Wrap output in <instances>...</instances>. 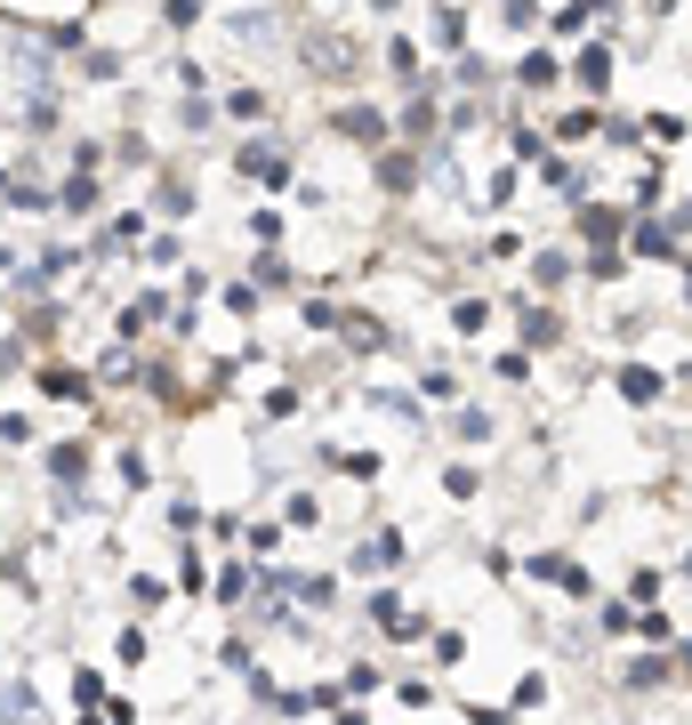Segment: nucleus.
<instances>
[{"mask_svg": "<svg viewBox=\"0 0 692 725\" xmlns=\"http://www.w3.org/2000/svg\"><path fill=\"white\" fill-rule=\"evenodd\" d=\"M572 81H580L587 97H604V89H612V49H604V41H587V49L572 57Z\"/></svg>", "mask_w": 692, "mask_h": 725, "instance_id": "obj_1", "label": "nucleus"}]
</instances>
